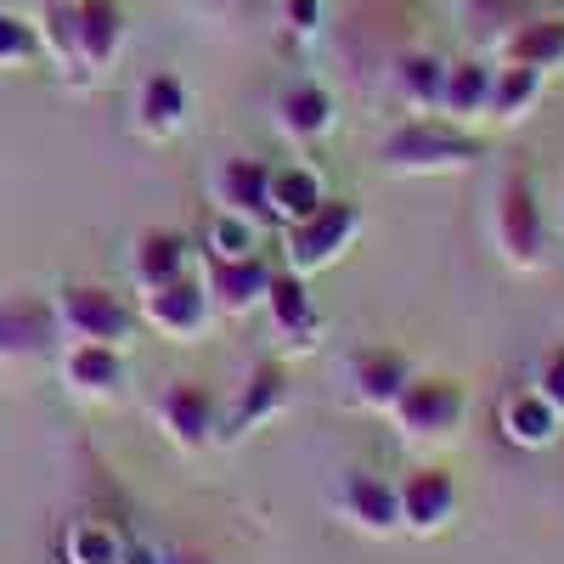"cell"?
I'll return each instance as SVG.
<instances>
[{"mask_svg": "<svg viewBox=\"0 0 564 564\" xmlns=\"http://www.w3.org/2000/svg\"><path fill=\"white\" fill-rule=\"evenodd\" d=\"M480 159H486L480 135H468L452 119H430V113H412L379 141V164L395 175H463Z\"/></svg>", "mask_w": 564, "mask_h": 564, "instance_id": "1", "label": "cell"}, {"mask_svg": "<svg viewBox=\"0 0 564 564\" xmlns=\"http://www.w3.org/2000/svg\"><path fill=\"white\" fill-rule=\"evenodd\" d=\"M52 311H57V327H63V345H113L124 350L135 339V305L119 300L102 282H63L52 294Z\"/></svg>", "mask_w": 564, "mask_h": 564, "instance_id": "2", "label": "cell"}, {"mask_svg": "<svg viewBox=\"0 0 564 564\" xmlns=\"http://www.w3.org/2000/svg\"><path fill=\"white\" fill-rule=\"evenodd\" d=\"M361 238V204L356 198H322V209H311L305 220L282 226V243H289V271L316 276L327 265H339Z\"/></svg>", "mask_w": 564, "mask_h": 564, "instance_id": "3", "label": "cell"}, {"mask_svg": "<svg viewBox=\"0 0 564 564\" xmlns=\"http://www.w3.org/2000/svg\"><path fill=\"white\" fill-rule=\"evenodd\" d=\"M390 423L406 446H446L468 423V390L457 379H412L390 406Z\"/></svg>", "mask_w": 564, "mask_h": 564, "instance_id": "4", "label": "cell"}, {"mask_svg": "<svg viewBox=\"0 0 564 564\" xmlns=\"http://www.w3.org/2000/svg\"><path fill=\"white\" fill-rule=\"evenodd\" d=\"M491 249L513 271H542L547 265V220H542L531 181H520V175H508L491 198Z\"/></svg>", "mask_w": 564, "mask_h": 564, "instance_id": "5", "label": "cell"}, {"mask_svg": "<svg viewBox=\"0 0 564 564\" xmlns=\"http://www.w3.org/2000/svg\"><path fill=\"white\" fill-rule=\"evenodd\" d=\"M327 508L334 520H345L361 536H395L401 531V491L367 468H345V475L327 486Z\"/></svg>", "mask_w": 564, "mask_h": 564, "instance_id": "6", "label": "cell"}, {"mask_svg": "<svg viewBox=\"0 0 564 564\" xmlns=\"http://www.w3.org/2000/svg\"><path fill=\"white\" fill-rule=\"evenodd\" d=\"M135 316L148 322L153 334H164V339H175V345H193V339H204V327H209L215 305H209L204 276L186 271V276L164 282V289H148V294H141Z\"/></svg>", "mask_w": 564, "mask_h": 564, "instance_id": "7", "label": "cell"}, {"mask_svg": "<svg viewBox=\"0 0 564 564\" xmlns=\"http://www.w3.org/2000/svg\"><path fill=\"white\" fill-rule=\"evenodd\" d=\"M339 379H345V395H350L361 412H384V417H390V406L401 401V390L417 379V372H412V361H406L401 350H390V345H361V350L345 356Z\"/></svg>", "mask_w": 564, "mask_h": 564, "instance_id": "8", "label": "cell"}, {"mask_svg": "<svg viewBox=\"0 0 564 564\" xmlns=\"http://www.w3.org/2000/svg\"><path fill=\"white\" fill-rule=\"evenodd\" d=\"M57 345H63V327H57L52 300H40V294H7L0 300V367L40 361Z\"/></svg>", "mask_w": 564, "mask_h": 564, "instance_id": "9", "label": "cell"}, {"mask_svg": "<svg viewBox=\"0 0 564 564\" xmlns=\"http://www.w3.org/2000/svg\"><path fill=\"white\" fill-rule=\"evenodd\" d=\"M289 406V372H282L276 361H260L249 379L238 384V395H231V406L220 412V430H215V441L220 446H238V441H249L254 430H265V423Z\"/></svg>", "mask_w": 564, "mask_h": 564, "instance_id": "10", "label": "cell"}, {"mask_svg": "<svg viewBox=\"0 0 564 564\" xmlns=\"http://www.w3.org/2000/svg\"><path fill=\"white\" fill-rule=\"evenodd\" d=\"M68 29H74L79 85H90L124 52V12H119V0H68Z\"/></svg>", "mask_w": 564, "mask_h": 564, "instance_id": "11", "label": "cell"}, {"mask_svg": "<svg viewBox=\"0 0 564 564\" xmlns=\"http://www.w3.org/2000/svg\"><path fill=\"white\" fill-rule=\"evenodd\" d=\"M260 311L271 316V334L282 339V350H289V356H311L322 345V311H316V300H311L300 271H276Z\"/></svg>", "mask_w": 564, "mask_h": 564, "instance_id": "12", "label": "cell"}, {"mask_svg": "<svg viewBox=\"0 0 564 564\" xmlns=\"http://www.w3.org/2000/svg\"><path fill=\"white\" fill-rule=\"evenodd\" d=\"M153 423L164 430V441H170V446H181V452H204V446L215 441V430H220L209 390H204V384H193V379L164 384V390L153 395Z\"/></svg>", "mask_w": 564, "mask_h": 564, "instance_id": "13", "label": "cell"}, {"mask_svg": "<svg viewBox=\"0 0 564 564\" xmlns=\"http://www.w3.org/2000/svg\"><path fill=\"white\" fill-rule=\"evenodd\" d=\"M57 372H63V390L79 401H113L130 384V361L113 345H63Z\"/></svg>", "mask_w": 564, "mask_h": 564, "instance_id": "14", "label": "cell"}, {"mask_svg": "<svg viewBox=\"0 0 564 564\" xmlns=\"http://www.w3.org/2000/svg\"><path fill=\"white\" fill-rule=\"evenodd\" d=\"M271 276H276V265H265V254H249V260H204V289H209L215 316H249L254 305H265Z\"/></svg>", "mask_w": 564, "mask_h": 564, "instance_id": "15", "label": "cell"}, {"mask_svg": "<svg viewBox=\"0 0 564 564\" xmlns=\"http://www.w3.org/2000/svg\"><path fill=\"white\" fill-rule=\"evenodd\" d=\"M395 491H401V531L412 536H435L457 520V480L446 468H417Z\"/></svg>", "mask_w": 564, "mask_h": 564, "instance_id": "16", "label": "cell"}, {"mask_svg": "<svg viewBox=\"0 0 564 564\" xmlns=\"http://www.w3.org/2000/svg\"><path fill=\"white\" fill-rule=\"evenodd\" d=\"M209 193H215V209H231L254 226L271 220V164L260 159H220L215 175H209Z\"/></svg>", "mask_w": 564, "mask_h": 564, "instance_id": "17", "label": "cell"}, {"mask_svg": "<svg viewBox=\"0 0 564 564\" xmlns=\"http://www.w3.org/2000/svg\"><path fill=\"white\" fill-rule=\"evenodd\" d=\"M497 430L508 435V446H520V452H547L564 430V412L531 384V390H513L502 395L497 406Z\"/></svg>", "mask_w": 564, "mask_h": 564, "instance_id": "18", "label": "cell"}, {"mask_svg": "<svg viewBox=\"0 0 564 564\" xmlns=\"http://www.w3.org/2000/svg\"><path fill=\"white\" fill-rule=\"evenodd\" d=\"M334 124H339V102L327 97L316 79H300V85H289L276 97V130L289 135V141H300V148H311V141H322V135H334Z\"/></svg>", "mask_w": 564, "mask_h": 564, "instance_id": "19", "label": "cell"}, {"mask_svg": "<svg viewBox=\"0 0 564 564\" xmlns=\"http://www.w3.org/2000/svg\"><path fill=\"white\" fill-rule=\"evenodd\" d=\"M446 68L435 52H395L384 79H390V97L406 113H441V90H446Z\"/></svg>", "mask_w": 564, "mask_h": 564, "instance_id": "20", "label": "cell"}, {"mask_svg": "<svg viewBox=\"0 0 564 564\" xmlns=\"http://www.w3.org/2000/svg\"><path fill=\"white\" fill-rule=\"evenodd\" d=\"M186 108H193V97H186V85H181V74H148L141 79V90H135V130L148 135V141H170V135H181V124H186Z\"/></svg>", "mask_w": 564, "mask_h": 564, "instance_id": "21", "label": "cell"}, {"mask_svg": "<svg viewBox=\"0 0 564 564\" xmlns=\"http://www.w3.org/2000/svg\"><path fill=\"white\" fill-rule=\"evenodd\" d=\"M186 271H193V243H186L181 231H141L130 243V282L141 294L164 289V282H175Z\"/></svg>", "mask_w": 564, "mask_h": 564, "instance_id": "22", "label": "cell"}, {"mask_svg": "<svg viewBox=\"0 0 564 564\" xmlns=\"http://www.w3.org/2000/svg\"><path fill=\"white\" fill-rule=\"evenodd\" d=\"M497 57L553 74V68L564 63V18H525L520 29H508V34L497 40Z\"/></svg>", "mask_w": 564, "mask_h": 564, "instance_id": "23", "label": "cell"}, {"mask_svg": "<svg viewBox=\"0 0 564 564\" xmlns=\"http://www.w3.org/2000/svg\"><path fill=\"white\" fill-rule=\"evenodd\" d=\"M491 79H497V68L491 63H452L446 68V90H441V119H452V124H475V119H486L491 113Z\"/></svg>", "mask_w": 564, "mask_h": 564, "instance_id": "24", "label": "cell"}, {"mask_svg": "<svg viewBox=\"0 0 564 564\" xmlns=\"http://www.w3.org/2000/svg\"><path fill=\"white\" fill-rule=\"evenodd\" d=\"M322 198H327V181L311 164H276L271 170V220L276 226L305 220L311 209H322Z\"/></svg>", "mask_w": 564, "mask_h": 564, "instance_id": "25", "label": "cell"}, {"mask_svg": "<svg viewBox=\"0 0 564 564\" xmlns=\"http://www.w3.org/2000/svg\"><path fill=\"white\" fill-rule=\"evenodd\" d=\"M542 85H547V74H542V68L502 63V68H497V79H491V113H486V119H497V124H520V119L542 102Z\"/></svg>", "mask_w": 564, "mask_h": 564, "instance_id": "26", "label": "cell"}, {"mask_svg": "<svg viewBox=\"0 0 564 564\" xmlns=\"http://www.w3.org/2000/svg\"><path fill=\"white\" fill-rule=\"evenodd\" d=\"M198 254L204 260H249V254H260V226L243 220V215H231V209H209Z\"/></svg>", "mask_w": 564, "mask_h": 564, "instance_id": "27", "label": "cell"}, {"mask_svg": "<svg viewBox=\"0 0 564 564\" xmlns=\"http://www.w3.org/2000/svg\"><path fill=\"white\" fill-rule=\"evenodd\" d=\"M124 536L102 520H74L63 531V564H119Z\"/></svg>", "mask_w": 564, "mask_h": 564, "instance_id": "28", "label": "cell"}, {"mask_svg": "<svg viewBox=\"0 0 564 564\" xmlns=\"http://www.w3.org/2000/svg\"><path fill=\"white\" fill-rule=\"evenodd\" d=\"M457 7H463V29L486 34L491 45L531 18V0H457Z\"/></svg>", "mask_w": 564, "mask_h": 564, "instance_id": "29", "label": "cell"}, {"mask_svg": "<svg viewBox=\"0 0 564 564\" xmlns=\"http://www.w3.org/2000/svg\"><path fill=\"white\" fill-rule=\"evenodd\" d=\"M34 57H40V29L0 12V68H29Z\"/></svg>", "mask_w": 564, "mask_h": 564, "instance_id": "30", "label": "cell"}, {"mask_svg": "<svg viewBox=\"0 0 564 564\" xmlns=\"http://www.w3.org/2000/svg\"><path fill=\"white\" fill-rule=\"evenodd\" d=\"M536 390H542V395L564 412V345L542 356V367H536Z\"/></svg>", "mask_w": 564, "mask_h": 564, "instance_id": "31", "label": "cell"}, {"mask_svg": "<svg viewBox=\"0 0 564 564\" xmlns=\"http://www.w3.org/2000/svg\"><path fill=\"white\" fill-rule=\"evenodd\" d=\"M282 18L294 34H316L322 29V0H282Z\"/></svg>", "mask_w": 564, "mask_h": 564, "instance_id": "32", "label": "cell"}, {"mask_svg": "<svg viewBox=\"0 0 564 564\" xmlns=\"http://www.w3.org/2000/svg\"><path fill=\"white\" fill-rule=\"evenodd\" d=\"M119 564H170V553H164L159 542H148V536H124Z\"/></svg>", "mask_w": 564, "mask_h": 564, "instance_id": "33", "label": "cell"}, {"mask_svg": "<svg viewBox=\"0 0 564 564\" xmlns=\"http://www.w3.org/2000/svg\"><path fill=\"white\" fill-rule=\"evenodd\" d=\"M170 564H209V558H198V553H170Z\"/></svg>", "mask_w": 564, "mask_h": 564, "instance_id": "34", "label": "cell"}, {"mask_svg": "<svg viewBox=\"0 0 564 564\" xmlns=\"http://www.w3.org/2000/svg\"><path fill=\"white\" fill-rule=\"evenodd\" d=\"M45 7H68V0H40V12H45Z\"/></svg>", "mask_w": 564, "mask_h": 564, "instance_id": "35", "label": "cell"}, {"mask_svg": "<svg viewBox=\"0 0 564 564\" xmlns=\"http://www.w3.org/2000/svg\"><path fill=\"white\" fill-rule=\"evenodd\" d=\"M558 220H564V209H558Z\"/></svg>", "mask_w": 564, "mask_h": 564, "instance_id": "36", "label": "cell"}]
</instances>
